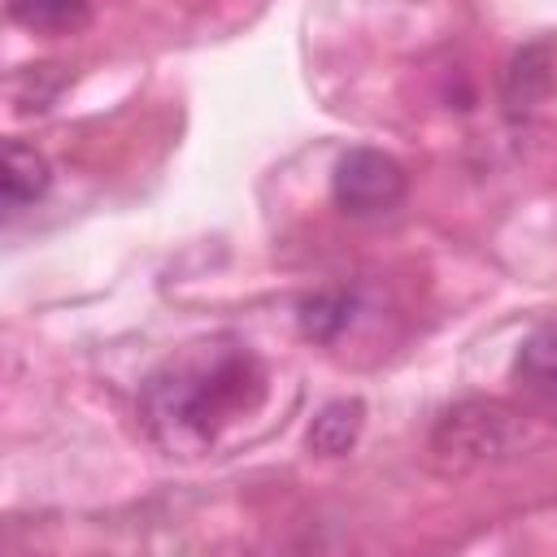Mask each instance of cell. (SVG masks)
<instances>
[{
	"instance_id": "3",
	"label": "cell",
	"mask_w": 557,
	"mask_h": 557,
	"mask_svg": "<svg viewBox=\"0 0 557 557\" xmlns=\"http://www.w3.org/2000/svg\"><path fill=\"white\" fill-rule=\"evenodd\" d=\"M331 196L352 218L387 213V209H396L405 200V170L379 148H348L335 161Z\"/></svg>"
},
{
	"instance_id": "2",
	"label": "cell",
	"mask_w": 557,
	"mask_h": 557,
	"mask_svg": "<svg viewBox=\"0 0 557 557\" xmlns=\"http://www.w3.org/2000/svg\"><path fill=\"white\" fill-rule=\"evenodd\" d=\"M522 444V418L500 400H461L435 426V453L453 466H483L513 457Z\"/></svg>"
},
{
	"instance_id": "1",
	"label": "cell",
	"mask_w": 557,
	"mask_h": 557,
	"mask_svg": "<svg viewBox=\"0 0 557 557\" xmlns=\"http://www.w3.org/2000/svg\"><path fill=\"white\" fill-rule=\"evenodd\" d=\"M265 392L261 361L235 339H205L170 357L139 392V418L170 457L209 453Z\"/></svg>"
},
{
	"instance_id": "6",
	"label": "cell",
	"mask_w": 557,
	"mask_h": 557,
	"mask_svg": "<svg viewBox=\"0 0 557 557\" xmlns=\"http://www.w3.org/2000/svg\"><path fill=\"white\" fill-rule=\"evenodd\" d=\"M518 379L544 400H557V322H544L527 335V344L518 348Z\"/></svg>"
},
{
	"instance_id": "5",
	"label": "cell",
	"mask_w": 557,
	"mask_h": 557,
	"mask_svg": "<svg viewBox=\"0 0 557 557\" xmlns=\"http://www.w3.org/2000/svg\"><path fill=\"white\" fill-rule=\"evenodd\" d=\"M361 418H366L361 400H331V405H322L313 426H309V448L318 457H344L357 444V435H361Z\"/></svg>"
},
{
	"instance_id": "4",
	"label": "cell",
	"mask_w": 557,
	"mask_h": 557,
	"mask_svg": "<svg viewBox=\"0 0 557 557\" xmlns=\"http://www.w3.org/2000/svg\"><path fill=\"white\" fill-rule=\"evenodd\" d=\"M48 191V161L22 139L4 144V209L17 213Z\"/></svg>"
},
{
	"instance_id": "7",
	"label": "cell",
	"mask_w": 557,
	"mask_h": 557,
	"mask_svg": "<svg viewBox=\"0 0 557 557\" xmlns=\"http://www.w3.org/2000/svg\"><path fill=\"white\" fill-rule=\"evenodd\" d=\"M9 17L39 35H70L87 22V0H9Z\"/></svg>"
},
{
	"instance_id": "8",
	"label": "cell",
	"mask_w": 557,
	"mask_h": 557,
	"mask_svg": "<svg viewBox=\"0 0 557 557\" xmlns=\"http://www.w3.org/2000/svg\"><path fill=\"white\" fill-rule=\"evenodd\" d=\"M348 309H352L348 292H318V296H309L300 305V322H305V331L313 339H331L339 326H348V318H352Z\"/></svg>"
}]
</instances>
